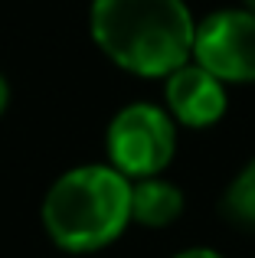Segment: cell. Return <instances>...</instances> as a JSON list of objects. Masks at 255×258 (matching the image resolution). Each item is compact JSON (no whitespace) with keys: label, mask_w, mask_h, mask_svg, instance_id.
Listing matches in <instances>:
<instances>
[{"label":"cell","mask_w":255,"mask_h":258,"mask_svg":"<svg viewBox=\"0 0 255 258\" xmlns=\"http://www.w3.org/2000/svg\"><path fill=\"white\" fill-rule=\"evenodd\" d=\"M89 33L108 62L138 79H167L193 59V20L186 0H92Z\"/></svg>","instance_id":"6da1fadb"},{"label":"cell","mask_w":255,"mask_h":258,"mask_svg":"<svg viewBox=\"0 0 255 258\" xmlns=\"http://www.w3.org/2000/svg\"><path fill=\"white\" fill-rule=\"evenodd\" d=\"M39 219L62 252H102L131 226V180L111 164L72 167L46 189Z\"/></svg>","instance_id":"7a4b0ae2"},{"label":"cell","mask_w":255,"mask_h":258,"mask_svg":"<svg viewBox=\"0 0 255 258\" xmlns=\"http://www.w3.org/2000/svg\"><path fill=\"white\" fill-rule=\"evenodd\" d=\"M177 154V121L164 105L131 101L118 108L105 131V157L128 180L160 176Z\"/></svg>","instance_id":"3957f363"},{"label":"cell","mask_w":255,"mask_h":258,"mask_svg":"<svg viewBox=\"0 0 255 258\" xmlns=\"http://www.w3.org/2000/svg\"><path fill=\"white\" fill-rule=\"evenodd\" d=\"M193 62L226 85L255 82V13L245 7H229L197 20Z\"/></svg>","instance_id":"277c9868"},{"label":"cell","mask_w":255,"mask_h":258,"mask_svg":"<svg viewBox=\"0 0 255 258\" xmlns=\"http://www.w3.org/2000/svg\"><path fill=\"white\" fill-rule=\"evenodd\" d=\"M164 108L177 121V127H190V131L213 127L229 108L226 82H219L213 72L190 59L164 79Z\"/></svg>","instance_id":"5b68a950"},{"label":"cell","mask_w":255,"mask_h":258,"mask_svg":"<svg viewBox=\"0 0 255 258\" xmlns=\"http://www.w3.org/2000/svg\"><path fill=\"white\" fill-rule=\"evenodd\" d=\"M183 189L164 176L131 180V222L144 229H167L183 216Z\"/></svg>","instance_id":"8992f818"},{"label":"cell","mask_w":255,"mask_h":258,"mask_svg":"<svg viewBox=\"0 0 255 258\" xmlns=\"http://www.w3.org/2000/svg\"><path fill=\"white\" fill-rule=\"evenodd\" d=\"M219 213L236 229L255 232V157L245 160V164L239 167V173L229 180V186L223 189Z\"/></svg>","instance_id":"52a82bcc"},{"label":"cell","mask_w":255,"mask_h":258,"mask_svg":"<svg viewBox=\"0 0 255 258\" xmlns=\"http://www.w3.org/2000/svg\"><path fill=\"white\" fill-rule=\"evenodd\" d=\"M173 258H223L216 252V248H206V245H193V248H183V252H177Z\"/></svg>","instance_id":"ba28073f"},{"label":"cell","mask_w":255,"mask_h":258,"mask_svg":"<svg viewBox=\"0 0 255 258\" xmlns=\"http://www.w3.org/2000/svg\"><path fill=\"white\" fill-rule=\"evenodd\" d=\"M7 108H10V82H7V76L0 72V118L7 114Z\"/></svg>","instance_id":"9c48e42d"},{"label":"cell","mask_w":255,"mask_h":258,"mask_svg":"<svg viewBox=\"0 0 255 258\" xmlns=\"http://www.w3.org/2000/svg\"><path fill=\"white\" fill-rule=\"evenodd\" d=\"M242 7H245L249 13H255V0H242Z\"/></svg>","instance_id":"30bf717a"}]
</instances>
